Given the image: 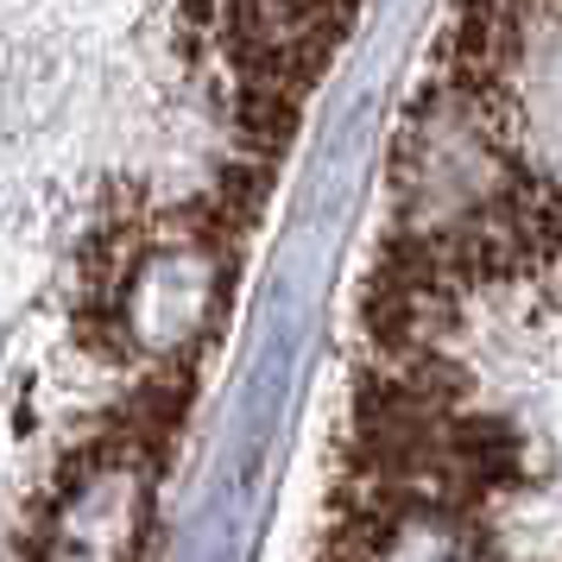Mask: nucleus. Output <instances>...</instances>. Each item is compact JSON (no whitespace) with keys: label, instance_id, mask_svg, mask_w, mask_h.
Returning a JSON list of instances; mask_svg holds the SVG:
<instances>
[{"label":"nucleus","instance_id":"nucleus-1","mask_svg":"<svg viewBox=\"0 0 562 562\" xmlns=\"http://www.w3.org/2000/svg\"><path fill=\"white\" fill-rule=\"evenodd\" d=\"M525 178L518 165V95H474L430 77L392 139V190L405 228H456L499 203Z\"/></svg>","mask_w":562,"mask_h":562}]
</instances>
